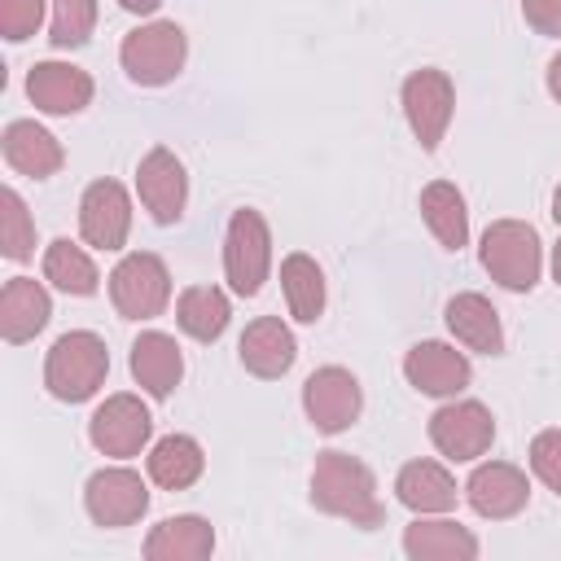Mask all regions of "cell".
<instances>
[{"label": "cell", "mask_w": 561, "mask_h": 561, "mask_svg": "<svg viewBox=\"0 0 561 561\" xmlns=\"http://www.w3.org/2000/svg\"><path fill=\"white\" fill-rule=\"evenodd\" d=\"M548 92H552V101L561 105V53L548 61Z\"/></svg>", "instance_id": "cell-35"}, {"label": "cell", "mask_w": 561, "mask_h": 561, "mask_svg": "<svg viewBox=\"0 0 561 561\" xmlns=\"http://www.w3.org/2000/svg\"><path fill=\"white\" fill-rule=\"evenodd\" d=\"M110 377V351L92 329H70L48 346L44 359V386L61 403L92 399Z\"/></svg>", "instance_id": "cell-2"}, {"label": "cell", "mask_w": 561, "mask_h": 561, "mask_svg": "<svg viewBox=\"0 0 561 561\" xmlns=\"http://www.w3.org/2000/svg\"><path fill=\"white\" fill-rule=\"evenodd\" d=\"M430 443H434L447 460H456V465L478 460V456H486L491 443H495V416H491V408L478 403V399H447V403L430 416Z\"/></svg>", "instance_id": "cell-9"}, {"label": "cell", "mask_w": 561, "mask_h": 561, "mask_svg": "<svg viewBox=\"0 0 561 561\" xmlns=\"http://www.w3.org/2000/svg\"><path fill=\"white\" fill-rule=\"evenodd\" d=\"M359 408H364V390L355 373L342 364H324L302 381V412L320 434L351 430L359 421Z\"/></svg>", "instance_id": "cell-10"}, {"label": "cell", "mask_w": 561, "mask_h": 561, "mask_svg": "<svg viewBox=\"0 0 561 561\" xmlns=\"http://www.w3.org/2000/svg\"><path fill=\"white\" fill-rule=\"evenodd\" d=\"M228 320H232V302H228V294L219 285H188L175 298V324L193 342H219Z\"/></svg>", "instance_id": "cell-27"}, {"label": "cell", "mask_w": 561, "mask_h": 561, "mask_svg": "<svg viewBox=\"0 0 561 561\" xmlns=\"http://www.w3.org/2000/svg\"><path fill=\"white\" fill-rule=\"evenodd\" d=\"M96 26V0H53V22H48V44L53 48H83Z\"/></svg>", "instance_id": "cell-31"}, {"label": "cell", "mask_w": 561, "mask_h": 561, "mask_svg": "<svg viewBox=\"0 0 561 561\" xmlns=\"http://www.w3.org/2000/svg\"><path fill=\"white\" fill-rule=\"evenodd\" d=\"M465 500L478 517L486 522H504V517H517L526 504H530V482L517 465L508 460H482L469 482H465Z\"/></svg>", "instance_id": "cell-14"}, {"label": "cell", "mask_w": 561, "mask_h": 561, "mask_svg": "<svg viewBox=\"0 0 561 561\" xmlns=\"http://www.w3.org/2000/svg\"><path fill=\"white\" fill-rule=\"evenodd\" d=\"M403 377L412 390H421L430 399H456L469 386L473 368H469L465 351H456L447 342H416L403 355Z\"/></svg>", "instance_id": "cell-16"}, {"label": "cell", "mask_w": 561, "mask_h": 561, "mask_svg": "<svg viewBox=\"0 0 561 561\" xmlns=\"http://www.w3.org/2000/svg\"><path fill=\"white\" fill-rule=\"evenodd\" d=\"M118 61H123V70H127L131 83L162 88V83H171L184 70V61H188V35H184L180 22H162V18L158 22H145V26H136V31L123 35Z\"/></svg>", "instance_id": "cell-4"}, {"label": "cell", "mask_w": 561, "mask_h": 561, "mask_svg": "<svg viewBox=\"0 0 561 561\" xmlns=\"http://www.w3.org/2000/svg\"><path fill=\"white\" fill-rule=\"evenodd\" d=\"M530 469L548 491L561 495V430H539L530 438Z\"/></svg>", "instance_id": "cell-33"}, {"label": "cell", "mask_w": 561, "mask_h": 561, "mask_svg": "<svg viewBox=\"0 0 561 561\" xmlns=\"http://www.w3.org/2000/svg\"><path fill=\"white\" fill-rule=\"evenodd\" d=\"M399 101H403V118H408L416 145H421L425 153H434L438 140L447 136V123H451V110H456V88H451L447 70H438V66L412 70V75L403 79Z\"/></svg>", "instance_id": "cell-7"}, {"label": "cell", "mask_w": 561, "mask_h": 561, "mask_svg": "<svg viewBox=\"0 0 561 561\" xmlns=\"http://www.w3.org/2000/svg\"><path fill=\"white\" fill-rule=\"evenodd\" d=\"M447 329L465 351L478 355H500L504 351V329H500V311L491 307V298L482 294H456L447 302Z\"/></svg>", "instance_id": "cell-23"}, {"label": "cell", "mask_w": 561, "mask_h": 561, "mask_svg": "<svg viewBox=\"0 0 561 561\" xmlns=\"http://www.w3.org/2000/svg\"><path fill=\"white\" fill-rule=\"evenodd\" d=\"M552 280L561 285V237H557V245H552Z\"/></svg>", "instance_id": "cell-37"}, {"label": "cell", "mask_w": 561, "mask_h": 561, "mask_svg": "<svg viewBox=\"0 0 561 561\" xmlns=\"http://www.w3.org/2000/svg\"><path fill=\"white\" fill-rule=\"evenodd\" d=\"M421 219H425V228L434 232V241L443 250H451V254L465 250V241H469V210H465V197H460V188L451 180H430L421 188Z\"/></svg>", "instance_id": "cell-25"}, {"label": "cell", "mask_w": 561, "mask_h": 561, "mask_svg": "<svg viewBox=\"0 0 561 561\" xmlns=\"http://www.w3.org/2000/svg\"><path fill=\"white\" fill-rule=\"evenodd\" d=\"M272 272V232L254 206L232 210L224 232V276L237 298H254Z\"/></svg>", "instance_id": "cell-5"}, {"label": "cell", "mask_w": 561, "mask_h": 561, "mask_svg": "<svg viewBox=\"0 0 561 561\" xmlns=\"http://www.w3.org/2000/svg\"><path fill=\"white\" fill-rule=\"evenodd\" d=\"M88 438H92V447L101 451V456H110V460H131V456H140L145 447H149V438H153V416H149V408L140 403V394H110L96 412H92V421H88Z\"/></svg>", "instance_id": "cell-8"}, {"label": "cell", "mask_w": 561, "mask_h": 561, "mask_svg": "<svg viewBox=\"0 0 561 561\" xmlns=\"http://www.w3.org/2000/svg\"><path fill=\"white\" fill-rule=\"evenodd\" d=\"M149 478L162 486V491H188L202 469H206V451L193 434H167L149 447Z\"/></svg>", "instance_id": "cell-26"}, {"label": "cell", "mask_w": 561, "mask_h": 561, "mask_svg": "<svg viewBox=\"0 0 561 561\" xmlns=\"http://www.w3.org/2000/svg\"><path fill=\"white\" fill-rule=\"evenodd\" d=\"M136 193H140V206L149 210L153 224H180L184 206H188V175H184V162L167 149V145H153L140 167H136Z\"/></svg>", "instance_id": "cell-12"}, {"label": "cell", "mask_w": 561, "mask_h": 561, "mask_svg": "<svg viewBox=\"0 0 561 561\" xmlns=\"http://www.w3.org/2000/svg\"><path fill=\"white\" fill-rule=\"evenodd\" d=\"M311 504L329 517H342L359 530L381 526V500H377V478L364 460L346 456V451H320L316 469H311Z\"/></svg>", "instance_id": "cell-1"}, {"label": "cell", "mask_w": 561, "mask_h": 561, "mask_svg": "<svg viewBox=\"0 0 561 561\" xmlns=\"http://www.w3.org/2000/svg\"><path fill=\"white\" fill-rule=\"evenodd\" d=\"M127 13H136V18H149V13H158V4L162 0H118Z\"/></svg>", "instance_id": "cell-36"}, {"label": "cell", "mask_w": 561, "mask_h": 561, "mask_svg": "<svg viewBox=\"0 0 561 561\" xmlns=\"http://www.w3.org/2000/svg\"><path fill=\"white\" fill-rule=\"evenodd\" d=\"M44 280L70 298H92L101 289V272L92 263V254L83 245H75L70 237H57L48 241L44 250Z\"/></svg>", "instance_id": "cell-28"}, {"label": "cell", "mask_w": 561, "mask_h": 561, "mask_svg": "<svg viewBox=\"0 0 561 561\" xmlns=\"http://www.w3.org/2000/svg\"><path fill=\"white\" fill-rule=\"evenodd\" d=\"M210 552H215V530L197 513L162 517L145 535V561H202Z\"/></svg>", "instance_id": "cell-22"}, {"label": "cell", "mask_w": 561, "mask_h": 561, "mask_svg": "<svg viewBox=\"0 0 561 561\" xmlns=\"http://www.w3.org/2000/svg\"><path fill=\"white\" fill-rule=\"evenodd\" d=\"M110 302L123 320H153L171 302V272L158 254L131 250L110 272Z\"/></svg>", "instance_id": "cell-6"}, {"label": "cell", "mask_w": 561, "mask_h": 561, "mask_svg": "<svg viewBox=\"0 0 561 561\" xmlns=\"http://www.w3.org/2000/svg\"><path fill=\"white\" fill-rule=\"evenodd\" d=\"M53 316V298L35 276H9L0 289V337L9 346L31 342Z\"/></svg>", "instance_id": "cell-20"}, {"label": "cell", "mask_w": 561, "mask_h": 561, "mask_svg": "<svg viewBox=\"0 0 561 561\" xmlns=\"http://www.w3.org/2000/svg\"><path fill=\"white\" fill-rule=\"evenodd\" d=\"M48 4H53V0H0V35H4L9 44L31 39V35L39 31Z\"/></svg>", "instance_id": "cell-32"}, {"label": "cell", "mask_w": 561, "mask_h": 561, "mask_svg": "<svg viewBox=\"0 0 561 561\" xmlns=\"http://www.w3.org/2000/svg\"><path fill=\"white\" fill-rule=\"evenodd\" d=\"M131 377L136 386L149 394V399H171V390L180 386L184 377V355H180V342L162 329H145L136 342H131Z\"/></svg>", "instance_id": "cell-19"}, {"label": "cell", "mask_w": 561, "mask_h": 561, "mask_svg": "<svg viewBox=\"0 0 561 561\" xmlns=\"http://www.w3.org/2000/svg\"><path fill=\"white\" fill-rule=\"evenodd\" d=\"M280 289H285V307L298 324H316L324 311V272L311 254L294 250L280 259Z\"/></svg>", "instance_id": "cell-29"}, {"label": "cell", "mask_w": 561, "mask_h": 561, "mask_svg": "<svg viewBox=\"0 0 561 561\" xmlns=\"http://www.w3.org/2000/svg\"><path fill=\"white\" fill-rule=\"evenodd\" d=\"M79 232L92 250H123L131 232V197L118 180H92L79 197Z\"/></svg>", "instance_id": "cell-13"}, {"label": "cell", "mask_w": 561, "mask_h": 561, "mask_svg": "<svg viewBox=\"0 0 561 561\" xmlns=\"http://www.w3.org/2000/svg\"><path fill=\"white\" fill-rule=\"evenodd\" d=\"M0 153H4V162H9L18 175H31V180H48V175H57L61 162H66L61 140H57L48 127H39L35 118H13V123L4 127V136H0Z\"/></svg>", "instance_id": "cell-18"}, {"label": "cell", "mask_w": 561, "mask_h": 561, "mask_svg": "<svg viewBox=\"0 0 561 561\" xmlns=\"http://www.w3.org/2000/svg\"><path fill=\"white\" fill-rule=\"evenodd\" d=\"M83 508L96 526L105 530H123V526H136L149 508V486L136 469L127 465H110V469H96L83 486Z\"/></svg>", "instance_id": "cell-11"}, {"label": "cell", "mask_w": 561, "mask_h": 561, "mask_svg": "<svg viewBox=\"0 0 561 561\" xmlns=\"http://www.w3.org/2000/svg\"><path fill=\"white\" fill-rule=\"evenodd\" d=\"M0 254L13 263H26L35 254V224L18 188H0Z\"/></svg>", "instance_id": "cell-30"}, {"label": "cell", "mask_w": 561, "mask_h": 561, "mask_svg": "<svg viewBox=\"0 0 561 561\" xmlns=\"http://www.w3.org/2000/svg\"><path fill=\"white\" fill-rule=\"evenodd\" d=\"M403 552L412 561H473L478 539L469 526L438 517V513H416V522L403 530Z\"/></svg>", "instance_id": "cell-21"}, {"label": "cell", "mask_w": 561, "mask_h": 561, "mask_svg": "<svg viewBox=\"0 0 561 561\" xmlns=\"http://www.w3.org/2000/svg\"><path fill=\"white\" fill-rule=\"evenodd\" d=\"M478 263L482 272L513 289V294H530L539 285V272H543V245H539V232L526 224V219H495L486 224L482 232V245H478Z\"/></svg>", "instance_id": "cell-3"}, {"label": "cell", "mask_w": 561, "mask_h": 561, "mask_svg": "<svg viewBox=\"0 0 561 561\" xmlns=\"http://www.w3.org/2000/svg\"><path fill=\"white\" fill-rule=\"evenodd\" d=\"M92 75L70 66V61H35L31 75H26V96L39 114H53V118H70L79 110L92 105Z\"/></svg>", "instance_id": "cell-15"}, {"label": "cell", "mask_w": 561, "mask_h": 561, "mask_svg": "<svg viewBox=\"0 0 561 561\" xmlns=\"http://www.w3.org/2000/svg\"><path fill=\"white\" fill-rule=\"evenodd\" d=\"M456 495V478L438 460H408L394 478V500L412 513H451Z\"/></svg>", "instance_id": "cell-24"}, {"label": "cell", "mask_w": 561, "mask_h": 561, "mask_svg": "<svg viewBox=\"0 0 561 561\" xmlns=\"http://www.w3.org/2000/svg\"><path fill=\"white\" fill-rule=\"evenodd\" d=\"M522 18L539 35H561V0H522Z\"/></svg>", "instance_id": "cell-34"}, {"label": "cell", "mask_w": 561, "mask_h": 561, "mask_svg": "<svg viewBox=\"0 0 561 561\" xmlns=\"http://www.w3.org/2000/svg\"><path fill=\"white\" fill-rule=\"evenodd\" d=\"M237 355H241V368L263 377V381H276L294 368L298 359V342L289 333V324L280 316H259L245 324L241 342H237Z\"/></svg>", "instance_id": "cell-17"}]
</instances>
